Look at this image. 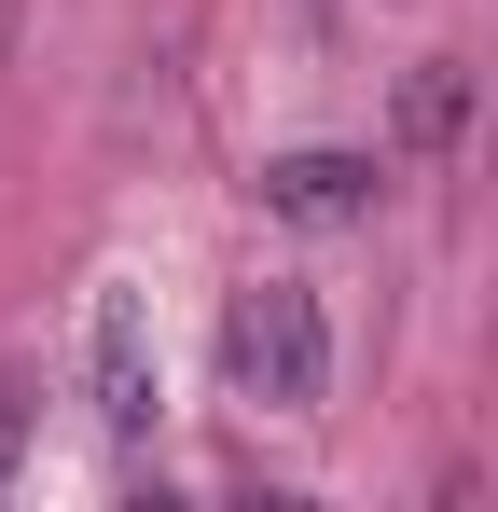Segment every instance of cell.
Wrapping results in <instances>:
<instances>
[{
  "label": "cell",
  "mask_w": 498,
  "mask_h": 512,
  "mask_svg": "<svg viewBox=\"0 0 498 512\" xmlns=\"http://www.w3.org/2000/svg\"><path fill=\"white\" fill-rule=\"evenodd\" d=\"M222 374H236V402L263 416H319L332 402V319L305 277H249L236 305H222Z\"/></svg>",
  "instance_id": "cell-1"
},
{
  "label": "cell",
  "mask_w": 498,
  "mask_h": 512,
  "mask_svg": "<svg viewBox=\"0 0 498 512\" xmlns=\"http://www.w3.org/2000/svg\"><path fill=\"white\" fill-rule=\"evenodd\" d=\"M83 402H97V429H153V319H139V291H97L83 305Z\"/></svg>",
  "instance_id": "cell-2"
},
{
  "label": "cell",
  "mask_w": 498,
  "mask_h": 512,
  "mask_svg": "<svg viewBox=\"0 0 498 512\" xmlns=\"http://www.w3.org/2000/svg\"><path fill=\"white\" fill-rule=\"evenodd\" d=\"M374 153H277V167H263V208H277V222H360V208H374Z\"/></svg>",
  "instance_id": "cell-3"
},
{
  "label": "cell",
  "mask_w": 498,
  "mask_h": 512,
  "mask_svg": "<svg viewBox=\"0 0 498 512\" xmlns=\"http://www.w3.org/2000/svg\"><path fill=\"white\" fill-rule=\"evenodd\" d=\"M457 125H471V70H457V56H429V70L402 84V153H443Z\"/></svg>",
  "instance_id": "cell-4"
},
{
  "label": "cell",
  "mask_w": 498,
  "mask_h": 512,
  "mask_svg": "<svg viewBox=\"0 0 498 512\" xmlns=\"http://www.w3.org/2000/svg\"><path fill=\"white\" fill-rule=\"evenodd\" d=\"M14 457H28V388L0 374V485H14Z\"/></svg>",
  "instance_id": "cell-5"
},
{
  "label": "cell",
  "mask_w": 498,
  "mask_h": 512,
  "mask_svg": "<svg viewBox=\"0 0 498 512\" xmlns=\"http://www.w3.org/2000/svg\"><path fill=\"white\" fill-rule=\"evenodd\" d=\"M485 167H498V70H485Z\"/></svg>",
  "instance_id": "cell-6"
}]
</instances>
